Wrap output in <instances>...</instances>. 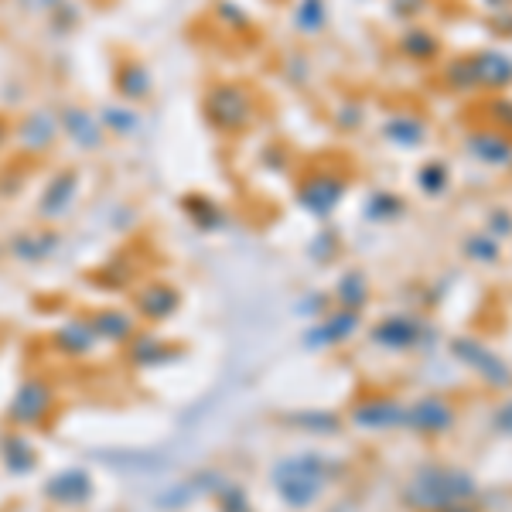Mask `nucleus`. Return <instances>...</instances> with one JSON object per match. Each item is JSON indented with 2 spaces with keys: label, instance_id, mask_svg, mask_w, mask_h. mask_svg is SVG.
Here are the masks:
<instances>
[{
  "label": "nucleus",
  "instance_id": "nucleus-1",
  "mask_svg": "<svg viewBox=\"0 0 512 512\" xmlns=\"http://www.w3.org/2000/svg\"><path fill=\"white\" fill-rule=\"evenodd\" d=\"M478 495V482L465 468L424 465L403 485V502L417 512H458L468 509Z\"/></svg>",
  "mask_w": 512,
  "mask_h": 512
},
{
  "label": "nucleus",
  "instance_id": "nucleus-2",
  "mask_svg": "<svg viewBox=\"0 0 512 512\" xmlns=\"http://www.w3.org/2000/svg\"><path fill=\"white\" fill-rule=\"evenodd\" d=\"M332 472H338L335 461H328L325 454L304 451V454H291V458L277 461L274 472H270V485L277 489L280 499L291 509H308L315 506V499L328 489L332 482Z\"/></svg>",
  "mask_w": 512,
  "mask_h": 512
},
{
  "label": "nucleus",
  "instance_id": "nucleus-3",
  "mask_svg": "<svg viewBox=\"0 0 512 512\" xmlns=\"http://www.w3.org/2000/svg\"><path fill=\"white\" fill-rule=\"evenodd\" d=\"M451 355L458 362H465L468 369H475L492 390H509L512 386V369L506 359H499L489 345H482L478 338H451Z\"/></svg>",
  "mask_w": 512,
  "mask_h": 512
},
{
  "label": "nucleus",
  "instance_id": "nucleus-4",
  "mask_svg": "<svg viewBox=\"0 0 512 512\" xmlns=\"http://www.w3.org/2000/svg\"><path fill=\"white\" fill-rule=\"evenodd\" d=\"M454 424H458V410L444 396H424L414 407H407V424L403 427H410V431L424 437H444L448 431H454Z\"/></svg>",
  "mask_w": 512,
  "mask_h": 512
},
{
  "label": "nucleus",
  "instance_id": "nucleus-5",
  "mask_svg": "<svg viewBox=\"0 0 512 512\" xmlns=\"http://www.w3.org/2000/svg\"><path fill=\"white\" fill-rule=\"evenodd\" d=\"M352 424L362 431H393V427L407 424V407L390 396H369L352 407Z\"/></svg>",
  "mask_w": 512,
  "mask_h": 512
},
{
  "label": "nucleus",
  "instance_id": "nucleus-6",
  "mask_svg": "<svg viewBox=\"0 0 512 512\" xmlns=\"http://www.w3.org/2000/svg\"><path fill=\"white\" fill-rule=\"evenodd\" d=\"M420 335H424V325L414 318V315H390L383 318L379 325H373V345L386 352H407V349H417L420 345Z\"/></svg>",
  "mask_w": 512,
  "mask_h": 512
},
{
  "label": "nucleus",
  "instance_id": "nucleus-7",
  "mask_svg": "<svg viewBox=\"0 0 512 512\" xmlns=\"http://www.w3.org/2000/svg\"><path fill=\"white\" fill-rule=\"evenodd\" d=\"M359 332V311H349V308H338L332 311L318 328L308 332V349H325V345H342Z\"/></svg>",
  "mask_w": 512,
  "mask_h": 512
},
{
  "label": "nucleus",
  "instance_id": "nucleus-8",
  "mask_svg": "<svg viewBox=\"0 0 512 512\" xmlns=\"http://www.w3.org/2000/svg\"><path fill=\"white\" fill-rule=\"evenodd\" d=\"M48 407H52V386L35 379V383H24L18 396H14L11 420L14 424H38L48 414Z\"/></svg>",
  "mask_w": 512,
  "mask_h": 512
},
{
  "label": "nucleus",
  "instance_id": "nucleus-9",
  "mask_svg": "<svg viewBox=\"0 0 512 512\" xmlns=\"http://www.w3.org/2000/svg\"><path fill=\"white\" fill-rule=\"evenodd\" d=\"M472 69H475V79H478V89H509L512 86V59L502 52H478L472 55Z\"/></svg>",
  "mask_w": 512,
  "mask_h": 512
},
{
  "label": "nucleus",
  "instance_id": "nucleus-10",
  "mask_svg": "<svg viewBox=\"0 0 512 512\" xmlns=\"http://www.w3.org/2000/svg\"><path fill=\"white\" fill-rule=\"evenodd\" d=\"M45 495L59 506H82V502L93 495V478L79 468H69V472L55 475L52 482L45 485Z\"/></svg>",
  "mask_w": 512,
  "mask_h": 512
},
{
  "label": "nucleus",
  "instance_id": "nucleus-11",
  "mask_svg": "<svg viewBox=\"0 0 512 512\" xmlns=\"http://www.w3.org/2000/svg\"><path fill=\"white\" fill-rule=\"evenodd\" d=\"M465 144L482 164H495V168H499V164L512 161V137L502 134V130H492V127L475 130V134H468Z\"/></svg>",
  "mask_w": 512,
  "mask_h": 512
},
{
  "label": "nucleus",
  "instance_id": "nucleus-12",
  "mask_svg": "<svg viewBox=\"0 0 512 512\" xmlns=\"http://www.w3.org/2000/svg\"><path fill=\"white\" fill-rule=\"evenodd\" d=\"M137 308H140V315L151 318V321L171 318V315H175V308H178V294L171 291V287H164V284H151L144 294L137 297Z\"/></svg>",
  "mask_w": 512,
  "mask_h": 512
},
{
  "label": "nucleus",
  "instance_id": "nucleus-13",
  "mask_svg": "<svg viewBox=\"0 0 512 512\" xmlns=\"http://www.w3.org/2000/svg\"><path fill=\"white\" fill-rule=\"evenodd\" d=\"M96 342H99V335H96L93 321H72V325H65L62 332L55 335V345L69 355H86Z\"/></svg>",
  "mask_w": 512,
  "mask_h": 512
},
{
  "label": "nucleus",
  "instance_id": "nucleus-14",
  "mask_svg": "<svg viewBox=\"0 0 512 512\" xmlns=\"http://www.w3.org/2000/svg\"><path fill=\"white\" fill-rule=\"evenodd\" d=\"M383 137L393 140L396 147H417L427 137V123L420 117H393L383 127Z\"/></svg>",
  "mask_w": 512,
  "mask_h": 512
},
{
  "label": "nucleus",
  "instance_id": "nucleus-15",
  "mask_svg": "<svg viewBox=\"0 0 512 512\" xmlns=\"http://www.w3.org/2000/svg\"><path fill=\"white\" fill-rule=\"evenodd\" d=\"M335 301H338V308H349V311H362L369 304V284H366V277L362 274H345L342 280H338V287H335Z\"/></svg>",
  "mask_w": 512,
  "mask_h": 512
},
{
  "label": "nucleus",
  "instance_id": "nucleus-16",
  "mask_svg": "<svg viewBox=\"0 0 512 512\" xmlns=\"http://www.w3.org/2000/svg\"><path fill=\"white\" fill-rule=\"evenodd\" d=\"M0 454H4V465L11 475H24V472L35 468V451H31V444L18 434L4 437V448H0Z\"/></svg>",
  "mask_w": 512,
  "mask_h": 512
},
{
  "label": "nucleus",
  "instance_id": "nucleus-17",
  "mask_svg": "<svg viewBox=\"0 0 512 512\" xmlns=\"http://www.w3.org/2000/svg\"><path fill=\"white\" fill-rule=\"evenodd\" d=\"M93 328H96L99 338H110V342H127L130 332H134V318H130L127 311H103V315H96Z\"/></svg>",
  "mask_w": 512,
  "mask_h": 512
},
{
  "label": "nucleus",
  "instance_id": "nucleus-18",
  "mask_svg": "<svg viewBox=\"0 0 512 512\" xmlns=\"http://www.w3.org/2000/svg\"><path fill=\"white\" fill-rule=\"evenodd\" d=\"M400 48L410 55V59L427 62V59H434V55L441 52V41H437L431 31H407L403 41H400Z\"/></svg>",
  "mask_w": 512,
  "mask_h": 512
},
{
  "label": "nucleus",
  "instance_id": "nucleus-19",
  "mask_svg": "<svg viewBox=\"0 0 512 512\" xmlns=\"http://www.w3.org/2000/svg\"><path fill=\"white\" fill-rule=\"evenodd\" d=\"M291 424H297L301 431H311V434H338V417L335 414H325V410H304V414H294Z\"/></svg>",
  "mask_w": 512,
  "mask_h": 512
},
{
  "label": "nucleus",
  "instance_id": "nucleus-20",
  "mask_svg": "<svg viewBox=\"0 0 512 512\" xmlns=\"http://www.w3.org/2000/svg\"><path fill=\"white\" fill-rule=\"evenodd\" d=\"M444 82H448L454 93H472V89H478L472 59H454L448 69H444Z\"/></svg>",
  "mask_w": 512,
  "mask_h": 512
},
{
  "label": "nucleus",
  "instance_id": "nucleus-21",
  "mask_svg": "<svg viewBox=\"0 0 512 512\" xmlns=\"http://www.w3.org/2000/svg\"><path fill=\"white\" fill-rule=\"evenodd\" d=\"M461 250H465L468 260H475V263H495V260H499V243H495V236H489V233L468 236L465 243H461Z\"/></svg>",
  "mask_w": 512,
  "mask_h": 512
},
{
  "label": "nucleus",
  "instance_id": "nucleus-22",
  "mask_svg": "<svg viewBox=\"0 0 512 512\" xmlns=\"http://www.w3.org/2000/svg\"><path fill=\"white\" fill-rule=\"evenodd\" d=\"M448 168H444V164H424V168H420V175H417V185L424 188V195H431V198H437V195H444L448 192Z\"/></svg>",
  "mask_w": 512,
  "mask_h": 512
},
{
  "label": "nucleus",
  "instance_id": "nucleus-23",
  "mask_svg": "<svg viewBox=\"0 0 512 512\" xmlns=\"http://www.w3.org/2000/svg\"><path fill=\"white\" fill-rule=\"evenodd\" d=\"M161 355H164V345L154 335H144L134 342V362H140V366H154Z\"/></svg>",
  "mask_w": 512,
  "mask_h": 512
},
{
  "label": "nucleus",
  "instance_id": "nucleus-24",
  "mask_svg": "<svg viewBox=\"0 0 512 512\" xmlns=\"http://www.w3.org/2000/svg\"><path fill=\"white\" fill-rule=\"evenodd\" d=\"M219 509L222 512H250V499H246L243 489H236V485H226V489L219 492Z\"/></svg>",
  "mask_w": 512,
  "mask_h": 512
},
{
  "label": "nucleus",
  "instance_id": "nucleus-25",
  "mask_svg": "<svg viewBox=\"0 0 512 512\" xmlns=\"http://www.w3.org/2000/svg\"><path fill=\"white\" fill-rule=\"evenodd\" d=\"M489 117L495 123V130L502 127V134L512 130V99H492V103H489Z\"/></svg>",
  "mask_w": 512,
  "mask_h": 512
},
{
  "label": "nucleus",
  "instance_id": "nucleus-26",
  "mask_svg": "<svg viewBox=\"0 0 512 512\" xmlns=\"http://www.w3.org/2000/svg\"><path fill=\"white\" fill-rule=\"evenodd\" d=\"M489 236H512V212L506 209L489 212Z\"/></svg>",
  "mask_w": 512,
  "mask_h": 512
},
{
  "label": "nucleus",
  "instance_id": "nucleus-27",
  "mask_svg": "<svg viewBox=\"0 0 512 512\" xmlns=\"http://www.w3.org/2000/svg\"><path fill=\"white\" fill-rule=\"evenodd\" d=\"M492 431H495V434L512 437V396H509V400L502 403V407L492 414Z\"/></svg>",
  "mask_w": 512,
  "mask_h": 512
},
{
  "label": "nucleus",
  "instance_id": "nucleus-28",
  "mask_svg": "<svg viewBox=\"0 0 512 512\" xmlns=\"http://www.w3.org/2000/svg\"><path fill=\"white\" fill-rule=\"evenodd\" d=\"M321 4L318 0H308V4H304V18H297V24H304V28H318L321 24Z\"/></svg>",
  "mask_w": 512,
  "mask_h": 512
},
{
  "label": "nucleus",
  "instance_id": "nucleus-29",
  "mask_svg": "<svg viewBox=\"0 0 512 512\" xmlns=\"http://www.w3.org/2000/svg\"><path fill=\"white\" fill-rule=\"evenodd\" d=\"M393 7L400 14H417L420 7H424V0H393Z\"/></svg>",
  "mask_w": 512,
  "mask_h": 512
},
{
  "label": "nucleus",
  "instance_id": "nucleus-30",
  "mask_svg": "<svg viewBox=\"0 0 512 512\" xmlns=\"http://www.w3.org/2000/svg\"><path fill=\"white\" fill-rule=\"evenodd\" d=\"M489 4H492V7H506L509 0H489Z\"/></svg>",
  "mask_w": 512,
  "mask_h": 512
},
{
  "label": "nucleus",
  "instance_id": "nucleus-31",
  "mask_svg": "<svg viewBox=\"0 0 512 512\" xmlns=\"http://www.w3.org/2000/svg\"><path fill=\"white\" fill-rule=\"evenodd\" d=\"M458 512H472V506H468V509H458Z\"/></svg>",
  "mask_w": 512,
  "mask_h": 512
}]
</instances>
